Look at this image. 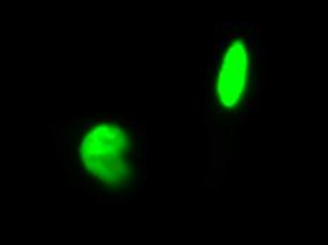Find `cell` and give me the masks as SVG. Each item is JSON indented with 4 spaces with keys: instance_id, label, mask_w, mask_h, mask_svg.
<instances>
[{
    "instance_id": "1",
    "label": "cell",
    "mask_w": 328,
    "mask_h": 245,
    "mask_svg": "<svg viewBox=\"0 0 328 245\" xmlns=\"http://www.w3.org/2000/svg\"><path fill=\"white\" fill-rule=\"evenodd\" d=\"M134 137L129 128L102 120L85 132L79 159L86 173L100 184H120L129 177Z\"/></svg>"
},
{
    "instance_id": "2",
    "label": "cell",
    "mask_w": 328,
    "mask_h": 245,
    "mask_svg": "<svg viewBox=\"0 0 328 245\" xmlns=\"http://www.w3.org/2000/svg\"><path fill=\"white\" fill-rule=\"evenodd\" d=\"M252 48L242 37L228 44L216 71L215 98L225 111H235L242 106L250 81Z\"/></svg>"
}]
</instances>
